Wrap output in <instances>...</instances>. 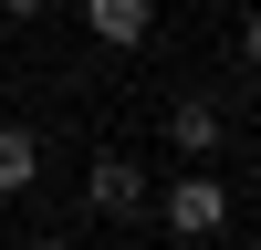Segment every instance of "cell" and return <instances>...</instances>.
Returning a JSON list of instances; mask_svg holds the SVG:
<instances>
[{"label": "cell", "mask_w": 261, "mask_h": 250, "mask_svg": "<svg viewBox=\"0 0 261 250\" xmlns=\"http://www.w3.org/2000/svg\"><path fill=\"white\" fill-rule=\"evenodd\" d=\"M157 219L178 229V240H220V229H230V188H220V167H188L178 188H157Z\"/></svg>", "instance_id": "1"}, {"label": "cell", "mask_w": 261, "mask_h": 250, "mask_svg": "<svg viewBox=\"0 0 261 250\" xmlns=\"http://www.w3.org/2000/svg\"><path fill=\"white\" fill-rule=\"evenodd\" d=\"M84 208H94V219H136V208H157V188H146V167L125 157V146H94V167H84Z\"/></svg>", "instance_id": "2"}, {"label": "cell", "mask_w": 261, "mask_h": 250, "mask_svg": "<svg viewBox=\"0 0 261 250\" xmlns=\"http://www.w3.org/2000/svg\"><path fill=\"white\" fill-rule=\"evenodd\" d=\"M167 146H178L188 167H209V157L230 146V125H220V104H209V94H178V104H167Z\"/></svg>", "instance_id": "3"}, {"label": "cell", "mask_w": 261, "mask_h": 250, "mask_svg": "<svg viewBox=\"0 0 261 250\" xmlns=\"http://www.w3.org/2000/svg\"><path fill=\"white\" fill-rule=\"evenodd\" d=\"M84 32H94L105 52H136V42L157 32V0H84Z\"/></svg>", "instance_id": "4"}, {"label": "cell", "mask_w": 261, "mask_h": 250, "mask_svg": "<svg viewBox=\"0 0 261 250\" xmlns=\"http://www.w3.org/2000/svg\"><path fill=\"white\" fill-rule=\"evenodd\" d=\"M32 177H42V125H11V115H0V198H21Z\"/></svg>", "instance_id": "5"}, {"label": "cell", "mask_w": 261, "mask_h": 250, "mask_svg": "<svg viewBox=\"0 0 261 250\" xmlns=\"http://www.w3.org/2000/svg\"><path fill=\"white\" fill-rule=\"evenodd\" d=\"M241 63H251V73H261V11L241 21Z\"/></svg>", "instance_id": "6"}, {"label": "cell", "mask_w": 261, "mask_h": 250, "mask_svg": "<svg viewBox=\"0 0 261 250\" xmlns=\"http://www.w3.org/2000/svg\"><path fill=\"white\" fill-rule=\"evenodd\" d=\"M42 11H53V0H0V21H42Z\"/></svg>", "instance_id": "7"}, {"label": "cell", "mask_w": 261, "mask_h": 250, "mask_svg": "<svg viewBox=\"0 0 261 250\" xmlns=\"http://www.w3.org/2000/svg\"><path fill=\"white\" fill-rule=\"evenodd\" d=\"M32 250H73V240H53V229H42V240H32Z\"/></svg>", "instance_id": "8"}]
</instances>
